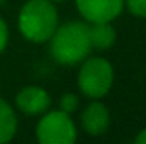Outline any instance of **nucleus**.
Instances as JSON below:
<instances>
[{
    "mask_svg": "<svg viewBox=\"0 0 146 144\" xmlns=\"http://www.w3.org/2000/svg\"><path fill=\"white\" fill-rule=\"evenodd\" d=\"M5 3V0H0V5H3Z\"/></svg>",
    "mask_w": 146,
    "mask_h": 144,
    "instance_id": "obj_15",
    "label": "nucleus"
},
{
    "mask_svg": "<svg viewBox=\"0 0 146 144\" xmlns=\"http://www.w3.org/2000/svg\"><path fill=\"white\" fill-rule=\"evenodd\" d=\"M76 83L82 95L92 100L104 98L114 85V68L110 61L102 56H87L80 63Z\"/></svg>",
    "mask_w": 146,
    "mask_h": 144,
    "instance_id": "obj_3",
    "label": "nucleus"
},
{
    "mask_svg": "<svg viewBox=\"0 0 146 144\" xmlns=\"http://www.w3.org/2000/svg\"><path fill=\"white\" fill-rule=\"evenodd\" d=\"M48 42L53 59L63 66L80 65L94 51L88 36V24L78 20H70L61 26L58 24Z\"/></svg>",
    "mask_w": 146,
    "mask_h": 144,
    "instance_id": "obj_1",
    "label": "nucleus"
},
{
    "mask_svg": "<svg viewBox=\"0 0 146 144\" xmlns=\"http://www.w3.org/2000/svg\"><path fill=\"white\" fill-rule=\"evenodd\" d=\"M17 126L19 122L14 107L3 98H0V144L10 143L15 137Z\"/></svg>",
    "mask_w": 146,
    "mask_h": 144,
    "instance_id": "obj_9",
    "label": "nucleus"
},
{
    "mask_svg": "<svg viewBox=\"0 0 146 144\" xmlns=\"http://www.w3.org/2000/svg\"><path fill=\"white\" fill-rule=\"evenodd\" d=\"M60 24V15L51 0H27L17 15L21 36L29 42H48Z\"/></svg>",
    "mask_w": 146,
    "mask_h": 144,
    "instance_id": "obj_2",
    "label": "nucleus"
},
{
    "mask_svg": "<svg viewBox=\"0 0 146 144\" xmlns=\"http://www.w3.org/2000/svg\"><path fill=\"white\" fill-rule=\"evenodd\" d=\"M78 14L88 24L112 22L124 10V0H75Z\"/></svg>",
    "mask_w": 146,
    "mask_h": 144,
    "instance_id": "obj_5",
    "label": "nucleus"
},
{
    "mask_svg": "<svg viewBox=\"0 0 146 144\" xmlns=\"http://www.w3.org/2000/svg\"><path fill=\"white\" fill-rule=\"evenodd\" d=\"M76 108H78V97L75 93L68 92V93L61 95V98H60V110H63L66 114H73Z\"/></svg>",
    "mask_w": 146,
    "mask_h": 144,
    "instance_id": "obj_11",
    "label": "nucleus"
},
{
    "mask_svg": "<svg viewBox=\"0 0 146 144\" xmlns=\"http://www.w3.org/2000/svg\"><path fill=\"white\" fill-rule=\"evenodd\" d=\"M51 2H66V0H51Z\"/></svg>",
    "mask_w": 146,
    "mask_h": 144,
    "instance_id": "obj_14",
    "label": "nucleus"
},
{
    "mask_svg": "<svg viewBox=\"0 0 146 144\" xmlns=\"http://www.w3.org/2000/svg\"><path fill=\"white\" fill-rule=\"evenodd\" d=\"M36 126L39 144H73L78 137L76 126L70 114L63 110H46Z\"/></svg>",
    "mask_w": 146,
    "mask_h": 144,
    "instance_id": "obj_4",
    "label": "nucleus"
},
{
    "mask_svg": "<svg viewBox=\"0 0 146 144\" xmlns=\"http://www.w3.org/2000/svg\"><path fill=\"white\" fill-rule=\"evenodd\" d=\"M134 143H136V144H146V127H145V129H141V131L136 134Z\"/></svg>",
    "mask_w": 146,
    "mask_h": 144,
    "instance_id": "obj_13",
    "label": "nucleus"
},
{
    "mask_svg": "<svg viewBox=\"0 0 146 144\" xmlns=\"http://www.w3.org/2000/svg\"><path fill=\"white\" fill-rule=\"evenodd\" d=\"M7 44H9V26L0 17V54L7 49Z\"/></svg>",
    "mask_w": 146,
    "mask_h": 144,
    "instance_id": "obj_12",
    "label": "nucleus"
},
{
    "mask_svg": "<svg viewBox=\"0 0 146 144\" xmlns=\"http://www.w3.org/2000/svg\"><path fill=\"white\" fill-rule=\"evenodd\" d=\"M15 108L22 112L24 115H41L51 107V97L49 93L37 85H27L21 88L14 98Z\"/></svg>",
    "mask_w": 146,
    "mask_h": 144,
    "instance_id": "obj_6",
    "label": "nucleus"
},
{
    "mask_svg": "<svg viewBox=\"0 0 146 144\" xmlns=\"http://www.w3.org/2000/svg\"><path fill=\"white\" fill-rule=\"evenodd\" d=\"M88 36H90L92 49L107 51L115 44V29L110 22L88 24Z\"/></svg>",
    "mask_w": 146,
    "mask_h": 144,
    "instance_id": "obj_8",
    "label": "nucleus"
},
{
    "mask_svg": "<svg viewBox=\"0 0 146 144\" xmlns=\"http://www.w3.org/2000/svg\"><path fill=\"white\" fill-rule=\"evenodd\" d=\"M80 122H82V129L88 136H92V137L102 136L109 131L110 112L100 100H92L83 108V112L80 115Z\"/></svg>",
    "mask_w": 146,
    "mask_h": 144,
    "instance_id": "obj_7",
    "label": "nucleus"
},
{
    "mask_svg": "<svg viewBox=\"0 0 146 144\" xmlns=\"http://www.w3.org/2000/svg\"><path fill=\"white\" fill-rule=\"evenodd\" d=\"M124 9L134 17L146 19V0H124Z\"/></svg>",
    "mask_w": 146,
    "mask_h": 144,
    "instance_id": "obj_10",
    "label": "nucleus"
}]
</instances>
